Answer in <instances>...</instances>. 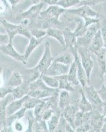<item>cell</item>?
Returning a JSON list of instances; mask_svg holds the SVG:
<instances>
[{
  "mask_svg": "<svg viewBox=\"0 0 106 132\" xmlns=\"http://www.w3.org/2000/svg\"><path fill=\"white\" fill-rule=\"evenodd\" d=\"M41 79L43 81V82L49 87H51L53 89H58L59 88V82L56 77L48 75L46 74H42Z\"/></svg>",
  "mask_w": 106,
  "mask_h": 132,
  "instance_id": "30",
  "label": "cell"
},
{
  "mask_svg": "<svg viewBox=\"0 0 106 132\" xmlns=\"http://www.w3.org/2000/svg\"><path fill=\"white\" fill-rule=\"evenodd\" d=\"M32 2H34V3H37L40 2V0H32Z\"/></svg>",
  "mask_w": 106,
  "mask_h": 132,
  "instance_id": "50",
  "label": "cell"
},
{
  "mask_svg": "<svg viewBox=\"0 0 106 132\" xmlns=\"http://www.w3.org/2000/svg\"><path fill=\"white\" fill-rule=\"evenodd\" d=\"M1 24H2L4 29L7 32V34L9 35L10 41H13L16 35H19V24H15L13 23H9L5 19H1Z\"/></svg>",
  "mask_w": 106,
  "mask_h": 132,
  "instance_id": "17",
  "label": "cell"
},
{
  "mask_svg": "<svg viewBox=\"0 0 106 132\" xmlns=\"http://www.w3.org/2000/svg\"><path fill=\"white\" fill-rule=\"evenodd\" d=\"M102 110H103V115L106 118V102H103L102 105Z\"/></svg>",
  "mask_w": 106,
  "mask_h": 132,
  "instance_id": "49",
  "label": "cell"
},
{
  "mask_svg": "<svg viewBox=\"0 0 106 132\" xmlns=\"http://www.w3.org/2000/svg\"><path fill=\"white\" fill-rule=\"evenodd\" d=\"M0 50L1 52L12 57L14 60L21 62L24 65L26 64V60L24 57V55H22L16 51L13 45L12 41H10L7 44H2L0 47Z\"/></svg>",
  "mask_w": 106,
  "mask_h": 132,
  "instance_id": "6",
  "label": "cell"
},
{
  "mask_svg": "<svg viewBox=\"0 0 106 132\" xmlns=\"http://www.w3.org/2000/svg\"><path fill=\"white\" fill-rule=\"evenodd\" d=\"M104 82H105L104 85H105L106 86V73L105 74V77H104Z\"/></svg>",
  "mask_w": 106,
  "mask_h": 132,
  "instance_id": "51",
  "label": "cell"
},
{
  "mask_svg": "<svg viewBox=\"0 0 106 132\" xmlns=\"http://www.w3.org/2000/svg\"><path fill=\"white\" fill-rule=\"evenodd\" d=\"M63 35L65 42V49H71L73 48H76L77 46V38L76 35L74 34V32L70 30L69 28H66L63 30Z\"/></svg>",
  "mask_w": 106,
  "mask_h": 132,
  "instance_id": "14",
  "label": "cell"
},
{
  "mask_svg": "<svg viewBox=\"0 0 106 132\" xmlns=\"http://www.w3.org/2000/svg\"><path fill=\"white\" fill-rule=\"evenodd\" d=\"M92 112H84L78 111L76 112L75 120V128H76L78 126H81L83 123L90 122L91 118Z\"/></svg>",
  "mask_w": 106,
  "mask_h": 132,
  "instance_id": "23",
  "label": "cell"
},
{
  "mask_svg": "<svg viewBox=\"0 0 106 132\" xmlns=\"http://www.w3.org/2000/svg\"><path fill=\"white\" fill-rule=\"evenodd\" d=\"M76 24L77 25H76V29L73 32L76 37L78 38L85 35L87 31V27L86 26L83 19H79L76 20Z\"/></svg>",
  "mask_w": 106,
  "mask_h": 132,
  "instance_id": "31",
  "label": "cell"
},
{
  "mask_svg": "<svg viewBox=\"0 0 106 132\" xmlns=\"http://www.w3.org/2000/svg\"><path fill=\"white\" fill-rule=\"evenodd\" d=\"M106 0H80L81 5H94L102 2H105Z\"/></svg>",
  "mask_w": 106,
  "mask_h": 132,
  "instance_id": "40",
  "label": "cell"
},
{
  "mask_svg": "<svg viewBox=\"0 0 106 132\" xmlns=\"http://www.w3.org/2000/svg\"><path fill=\"white\" fill-rule=\"evenodd\" d=\"M96 55L97 56L98 63L100 70L102 71V73L105 75L106 73V48H102Z\"/></svg>",
  "mask_w": 106,
  "mask_h": 132,
  "instance_id": "29",
  "label": "cell"
},
{
  "mask_svg": "<svg viewBox=\"0 0 106 132\" xmlns=\"http://www.w3.org/2000/svg\"><path fill=\"white\" fill-rule=\"evenodd\" d=\"M67 77L69 81L74 85H77L80 84V81L78 80V77L77 67H76V62L75 60L70 65V69L67 73Z\"/></svg>",
  "mask_w": 106,
  "mask_h": 132,
  "instance_id": "27",
  "label": "cell"
},
{
  "mask_svg": "<svg viewBox=\"0 0 106 132\" xmlns=\"http://www.w3.org/2000/svg\"><path fill=\"white\" fill-rule=\"evenodd\" d=\"M10 42V38L7 34H1V45L2 44H7Z\"/></svg>",
  "mask_w": 106,
  "mask_h": 132,
  "instance_id": "44",
  "label": "cell"
},
{
  "mask_svg": "<svg viewBox=\"0 0 106 132\" xmlns=\"http://www.w3.org/2000/svg\"><path fill=\"white\" fill-rule=\"evenodd\" d=\"M81 3L80 0H59L57 3V5L64 8L65 9H68L79 5Z\"/></svg>",
  "mask_w": 106,
  "mask_h": 132,
  "instance_id": "33",
  "label": "cell"
},
{
  "mask_svg": "<svg viewBox=\"0 0 106 132\" xmlns=\"http://www.w3.org/2000/svg\"><path fill=\"white\" fill-rule=\"evenodd\" d=\"M75 60V57H74L73 54L70 51H67L63 54H61L59 56H57L55 59H54V61L59 63H63V64L67 65H70Z\"/></svg>",
  "mask_w": 106,
  "mask_h": 132,
  "instance_id": "28",
  "label": "cell"
},
{
  "mask_svg": "<svg viewBox=\"0 0 106 132\" xmlns=\"http://www.w3.org/2000/svg\"><path fill=\"white\" fill-rule=\"evenodd\" d=\"M23 82H24V80H23V76L21 75V72L16 70L9 77L7 83V86L14 89L23 84Z\"/></svg>",
  "mask_w": 106,
  "mask_h": 132,
  "instance_id": "21",
  "label": "cell"
},
{
  "mask_svg": "<svg viewBox=\"0 0 106 132\" xmlns=\"http://www.w3.org/2000/svg\"><path fill=\"white\" fill-rule=\"evenodd\" d=\"M103 48H105L104 42L102 38L101 30H100L96 33V35L93 37L90 46H89V50L91 52L96 54Z\"/></svg>",
  "mask_w": 106,
  "mask_h": 132,
  "instance_id": "12",
  "label": "cell"
},
{
  "mask_svg": "<svg viewBox=\"0 0 106 132\" xmlns=\"http://www.w3.org/2000/svg\"><path fill=\"white\" fill-rule=\"evenodd\" d=\"M105 117L103 114H100L98 112H92L91 118L90 120V123L92 126V129H94V131H102L103 126L104 125Z\"/></svg>",
  "mask_w": 106,
  "mask_h": 132,
  "instance_id": "11",
  "label": "cell"
},
{
  "mask_svg": "<svg viewBox=\"0 0 106 132\" xmlns=\"http://www.w3.org/2000/svg\"><path fill=\"white\" fill-rule=\"evenodd\" d=\"M42 101H43V99H39L37 98L32 97V96H29L24 102V107L26 108L27 110L33 109L36 106H37L39 104H40Z\"/></svg>",
  "mask_w": 106,
  "mask_h": 132,
  "instance_id": "32",
  "label": "cell"
},
{
  "mask_svg": "<svg viewBox=\"0 0 106 132\" xmlns=\"http://www.w3.org/2000/svg\"><path fill=\"white\" fill-rule=\"evenodd\" d=\"M8 1H9V2L10 3V4L13 7L15 6V5H16L19 3V2L20 0H8Z\"/></svg>",
  "mask_w": 106,
  "mask_h": 132,
  "instance_id": "48",
  "label": "cell"
},
{
  "mask_svg": "<svg viewBox=\"0 0 106 132\" xmlns=\"http://www.w3.org/2000/svg\"><path fill=\"white\" fill-rule=\"evenodd\" d=\"M59 118H59V116H57V115L54 114L47 121V126H48V131H55L57 126H58L59 122Z\"/></svg>",
  "mask_w": 106,
  "mask_h": 132,
  "instance_id": "34",
  "label": "cell"
},
{
  "mask_svg": "<svg viewBox=\"0 0 106 132\" xmlns=\"http://www.w3.org/2000/svg\"><path fill=\"white\" fill-rule=\"evenodd\" d=\"M6 2L5 0H1V13H3L7 9Z\"/></svg>",
  "mask_w": 106,
  "mask_h": 132,
  "instance_id": "47",
  "label": "cell"
},
{
  "mask_svg": "<svg viewBox=\"0 0 106 132\" xmlns=\"http://www.w3.org/2000/svg\"><path fill=\"white\" fill-rule=\"evenodd\" d=\"M70 98L69 92L65 90H61L59 93V108L63 110L67 106L70 105Z\"/></svg>",
  "mask_w": 106,
  "mask_h": 132,
  "instance_id": "24",
  "label": "cell"
},
{
  "mask_svg": "<svg viewBox=\"0 0 106 132\" xmlns=\"http://www.w3.org/2000/svg\"><path fill=\"white\" fill-rule=\"evenodd\" d=\"M14 129L16 131H23V126L21 122H20L19 120L16 121L14 123Z\"/></svg>",
  "mask_w": 106,
  "mask_h": 132,
  "instance_id": "45",
  "label": "cell"
},
{
  "mask_svg": "<svg viewBox=\"0 0 106 132\" xmlns=\"http://www.w3.org/2000/svg\"><path fill=\"white\" fill-rule=\"evenodd\" d=\"M68 122L66 120L62 114L61 115V117L59 118V122L58 126H57V128L55 129V131H65L66 126Z\"/></svg>",
  "mask_w": 106,
  "mask_h": 132,
  "instance_id": "37",
  "label": "cell"
},
{
  "mask_svg": "<svg viewBox=\"0 0 106 132\" xmlns=\"http://www.w3.org/2000/svg\"><path fill=\"white\" fill-rule=\"evenodd\" d=\"M46 110H47V108L46 106L44 100L43 99V101L40 104H39L37 106L35 107L34 110V116L36 120H42V115H43Z\"/></svg>",
  "mask_w": 106,
  "mask_h": 132,
  "instance_id": "35",
  "label": "cell"
},
{
  "mask_svg": "<svg viewBox=\"0 0 106 132\" xmlns=\"http://www.w3.org/2000/svg\"></svg>",
  "mask_w": 106,
  "mask_h": 132,
  "instance_id": "52",
  "label": "cell"
},
{
  "mask_svg": "<svg viewBox=\"0 0 106 132\" xmlns=\"http://www.w3.org/2000/svg\"><path fill=\"white\" fill-rule=\"evenodd\" d=\"M54 61V58L53 57L51 51V45L49 42L46 41L44 44V52L42 58L36 65V68L40 70L42 74H43L51 65Z\"/></svg>",
  "mask_w": 106,
  "mask_h": 132,
  "instance_id": "3",
  "label": "cell"
},
{
  "mask_svg": "<svg viewBox=\"0 0 106 132\" xmlns=\"http://www.w3.org/2000/svg\"><path fill=\"white\" fill-rule=\"evenodd\" d=\"M29 91H30V82L24 81L23 84L16 88H14L11 94L13 96L14 99H19L29 95Z\"/></svg>",
  "mask_w": 106,
  "mask_h": 132,
  "instance_id": "18",
  "label": "cell"
},
{
  "mask_svg": "<svg viewBox=\"0 0 106 132\" xmlns=\"http://www.w3.org/2000/svg\"><path fill=\"white\" fill-rule=\"evenodd\" d=\"M65 10L66 9L64 8L57 5H49V7L47 8L46 10L42 11L39 16L42 19H46L49 21L57 22L58 21L59 17L65 11Z\"/></svg>",
  "mask_w": 106,
  "mask_h": 132,
  "instance_id": "4",
  "label": "cell"
},
{
  "mask_svg": "<svg viewBox=\"0 0 106 132\" xmlns=\"http://www.w3.org/2000/svg\"><path fill=\"white\" fill-rule=\"evenodd\" d=\"M29 96V95H28L26 96H24V97L21 98L15 99L12 102H11L6 108V112L7 117L13 114L14 113L17 112L18 110H19L23 107H24V102L28 98Z\"/></svg>",
  "mask_w": 106,
  "mask_h": 132,
  "instance_id": "13",
  "label": "cell"
},
{
  "mask_svg": "<svg viewBox=\"0 0 106 132\" xmlns=\"http://www.w3.org/2000/svg\"><path fill=\"white\" fill-rule=\"evenodd\" d=\"M70 50L73 54L74 57H75V61L76 62V67H77L78 77V80L80 81V84L82 87H86L88 85V82L90 81V80L88 79L86 72L81 63V59H80L79 55H78L77 51V47L71 48L70 49Z\"/></svg>",
  "mask_w": 106,
  "mask_h": 132,
  "instance_id": "5",
  "label": "cell"
},
{
  "mask_svg": "<svg viewBox=\"0 0 106 132\" xmlns=\"http://www.w3.org/2000/svg\"><path fill=\"white\" fill-rule=\"evenodd\" d=\"M84 92L85 93L87 98L90 101L92 104L96 106H102L103 102L100 98L98 90L94 89V87L92 85L88 86L86 85V87H82Z\"/></svg>",
  "mask_w": 106,
  "mask_h": 132,
  "instance_id": "10",
  "label": "cell"
},
{
  "mask_svg": "<svg viewBox=\"0 0 106 132\" xmlns=\"http://www.w3.org/2000/svg\"><path fill=\"white\" fill-rule=\"evenodd\" d=\"M59 0H40V2H42L43 3H46L49 5H57V3Z\"/></svg>",
  "mask_w": 106,
  "mask_h": 132,
  "instance_id": "46",
  "label": "cell"
},
{
  "mask_svg": "<svg viewBox=\"0 0 106 132\" xmlns=\"http://www.w3.org/2000/svg\"><path fill=\"white\" fill-rule=\"evenodd\" d=\"M27 111V108L25 107H23V108L14 113L12 115L9 116L7 118V127L11 128V126H12L16 121L20 120L23 117H24V115L26 114V112Z\"/></svg>",
  "mask_w": 106,
  "mask_h": 132,
  "instance_id": "26",
  "label": "cell"
},
{
  "mask_svg": "<svg viewBox=\"0 0 106 132\" xmlns=\"http://www.w3.org/2000/svg\"><path fill=\"white\" fill-rule=\"evenodd\" d=\"M12 88L6 86V87H3V86H1V89H0V98L1 99L3 98L6 96H7L8 95L11 94L13 91Z\"/></svg>",
  "mask_w": 106,
  "mask_h": 132,
  "instance_id": "39",
  "label": "cell"
},
{
  "mask_svg": "<svg viewBox=\"0 0 106 132\" xmlns=\"http://www.w3.org/2000/svg\"><path fill=\"white\" fill-rule=\"evenodd\" d=\"M44 5H45V3L42 2H39L38 3H34V5L30 7L28 10L20 13L16 16V19L21 21L23 19H30L32 18H36L37 16H39L42 11Z\"/></svg>",
  "mask_w": 106,
  "mask_h": 132,
  "instance_id": "8",
  "label": "cell"
},
{
  "mask_svg": "<svg viewBox=\"0 0 106 132\" xmlns=\"http://www.w3.org/2000/svg\"><path fill=\"white\" fill-rule=\"evenodd\" d=\"M78 106L69 105L63 110L62 115L64 116L66 120L75 128V120L76 112L78 111Z\"/></svg>",
  "mask_w": 106,
  "mask_h": 132,
  "instance_id": "16",
  "label": "cell"
},
{
  "mask_svg": "<svg viewBox=\"0 0 106 132\" xmlns=\"http://www.w3.org/2000/svg\"><path fill=\"white\" fill-rule=\"evenodd\" d=\"M92 126L90 124V122L87 123H83L81 126H78L77 128H75V131H81V132H87L92 131Z\"/></svg>",
  "mask_w": 106,
  "mask_h": 132,
  "instance_id": "38",
  "label": "cell"
},
{
  "mask_svg": "<svg viewBox=\"0 0 106 132\" xmlns=\"http://www.w3.org/2000/svg\"><path fill=\"white\" fill-rule=\"evenodd\" d=\"M100 30H101V33H102V38H103V42H104L105 48H106V20H104V21L101 23Z\"/></svg>",
  "mask_w": 106,
  "mask_h": 132,
  "instance_id": "42",
  "label": "cell"
},
{
  "mask_svg": "<svg viewBox=\"0 0 106 132\" xmlns=\"http://www.w3.org/2000/svg\"><path fill=\"white\" fill-rule=\"evenodd\" d=\"M21 73L23 76L24 81H27L30 83L38 79L42 75V73L36 68V66L31 69H24L23 71V73Z\"/></svg>",
  "mask_w": 106,
  "mask_h": 132,
  "instance_id": "15",
  "label": "cell"
},
{
  "mask_svg": "<svg viewBox=\"0 0 106 132\" xmlns=\"http://www.w3.org/2000/svg\"><path fill=\"white\" fill-rule=\"evenodd\" d=\"M81 92V99L78 103V106L79 110L84 112H90L93 111V106L90 101L87 98L85 93L84 92L83 89L80 90Z\"/></svg>",
  "mask_w": 106,
  "mask_h": 132,
  "instance_id": "19",
  "label": "cell"
},
{
  "mask_svg": "<svg viewBox=\"0 0 106 132\" xmlns=\"http://www.w3.org/2000/svg\"><path fill=\"white\" fill-rule=\"evenodd\" d=\"M56 77L58 79L59 82L58 88L59 90H65L69 92H73L75 90L73 87V84L68 79L67 74L57 76Z\"/></svg>",
  "mask_w": 106,
  "mask_h": 132,
  "instance_id": "25",
  "label": "cell"
},
{
  "mask_svg": "<svg viewBox=\"0 0 106 132\" xmlns=\"http://www.w3.org/2000/svg\"><path fill=\"white\" fill-rule=\"evenodd\" d=\"M67 11L70 13L79 16L83 19L87 17L99 18V16H100L99 13L92 9L89 5H81V7H79L68 9Z\"/></svg>",
  "mask_w": 106,
  "mask_h": 132,
  "instance_id": "7",
  "label": "cell"
},
{
  "mask_svg": "<svg viewBox=\"0 0 106 132\" xmlns=\"http://www.w3.org/2000/svg\"><path fill=\"white\" fill-rule=\"evenodd\" d=\"M69 69H70V65L54 61L51 65L49 66L45 73L43 74L54 77L67 75L69 72Z\"/></svg>",
  "mask_w": 106,
  "mask_h": 132,
  "instance_id": "9",
  "label": "cell"
},
{
  "mask_svg": "<svg viewBox=\"0 0 106 132\" xmlns=\"http://www.w3.org/2000/svg\"><path fill=\"white\" fill-rule=\"evenodd\" d=\"M54 110H53L52 108H49V109L46 110L45 112H43V115H42V120L47 122V121L54 115Z\"/></svg>",
  "mask_w": 106,
  "mask_h": 132,
  "instance_id": "41",
  "label": "cell"
},
{
  "mask_svg": "<svg viewBox=\"0 0 106 132\" xmlns=\"http://www.w3.org/2000/svg\"><path fill=\"white\" fill-rule=\"evenodd\" d=\"M77 51L81 59V63L86 72L88 79L90 80L92 71L94 68V61L91 57V52L86 47H77Z\"/></svg>",
  "mask_w": 106,
  "mask_h": 132,
  "instance_id": "2",
  "label": "cell"
},
{
  "mask_svg": "<svg viewBox=\"0 0 106 132\" xmlns=\"http://www.w3.org/2000/svg\"><path fill=\"white\" fill-rule=\"evenodd\" d=\"M32 36L37 39H43L47 35V30L43 29H34L30 31Z\"/></svg>",
  "mask_w": 106,
  "mask_h": 132,
  "instance_id": "36",
  "label": "cell"
},
{
  "mask_svg": "<svg viewBox=\"0 0 106 132\" xmlns=\"http://www.w3.org/2000/svg\"><path fill=\"white\" fill-rule=\"evenodd\" d=\"M46 30L48 36L55 38L56 40H57L61 44V45L63 46L64 50L65 49V42L64 35H63V30L55 29V28H48Z\"/></svg>",
  "mask_w": 106,
  "mask_h": 132,
  "instance_id": "20",
  "label": "cell"
},
{
  "mask_svg": "<svg viewBox=\"0 0 106 132\" xmlns=\"http://www.w3.org/2000/svg\"><path fill=\"white\" fill-rule=\"evenodd\" d=\"M30 40H29V43L27 46L26 48L25 52H24V57H25L26 60H28L29 57H30V56L31 55L32 53L33 52V51L42 42L43 39H37L34 36H32L30 38Z\"/></svg>",
  "mask_w": 106,
  "mask_h": 132,
  "instance_id": "22",
  "label": "cell"
},
{
  "mask_svg": "<svg viewBox=\"0 0 106 132\" xmlns=\"http://www.w3.org/2000/svg\"><path fill=\"white\" fill-rule=\"evenodd\" d=\"M100 98L103 102H106V86L104 84L102 86L101 89L98 90Z\"/></svg>",
  "mask_w": 106,
  "mask_h": 132,
  "instance_id": "43",
  "label": "cell"
},
{
  "mask_svg": "<svg viewBox=\"0 0 106 132\" xmlns=\"http://www.w3.org/2000/svg\"><path fill=\"white\" fill-rule=\"evenodd\" d=\"M58 89H53L47 86L40 77L38 79L30 83L29 95L39 99H44L57 96L58 95Z\"/></svg>",
  "mask_w": 106,
  "mask_h": 132,
  "instance_id": "1",
  "label": "cell"
}]
</instances>
